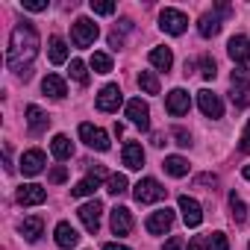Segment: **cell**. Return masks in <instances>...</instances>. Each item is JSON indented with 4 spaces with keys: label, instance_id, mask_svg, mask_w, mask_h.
Here are the masks:
<instances>
[{
    "label": "cell",
    "instance_id": "1",
    "mask_svg": "<svg viewBox=\"0 0 250 250\" xmlns=\"http://www.w3.org/2000/svg\"><path fill=\"white\" fill-rule=\"evenodd\" d=\"M36 53H39V33H36V27H33L30 21H24V24H18V27L12 30V36H9L6 65L27 83V80L33 77L30 65H33Z\"/></svg>",
    "mask_w": 250,
    "mask_h": 250
},
{
    "label": "cell",
    "instance_id": "2",
    "mask_svg": "<svg viewBox=\"0 0 250 250\" xmlns=\"http://www.w3.org/2000/svg\"><path fill=\"white\" fill-rule=\"evenodd\" d=\"M165 194H168V188H162L159 180H153V177H145V180H139V183L133 186V197H136L142 206L159 203V200H165Z\"/></svg>",
    "mask_w": 250,
    "mask_h": 250
},
{
    "label": "cell",
    "instance_id": "3",
    "mask_svg": "<svg viewBox=\"0 0 250 250\" xmlns=\"http://www.w3.org/2000/svg\"><path fill=\"white\" fill-rule=\"evenodd\" d=\"M97 36H100V30H97V24H94L91 18H77L74 27H71V42H74V47H91V44L97 42Z\"/></svg>",
    "mask_w": 250,
    "mask_h": 250
},
{
    "label": "cell",
    "instance_id": "4",
    "mask_svg": "<svg viewBox=\"0 0 250 250\" xmlns=\"http://www.w3.org/2000/svg\"><path fill=\"white\" fill-rule=\"evenodd\" d=\"M159 27L168 33V36H183L186 33V27H188V18H186V12H180V9H162L159 12Z\"/></svg>",
    "mask_w": 250,
    "mask_h": 250
},
{
    "label": "cell",
    "instance_id": "5",
    "mask_svg": "<svg viewBox=\"0 0 250 250\" xmlns=\"http://www.w3.org/2000/svg\"><path fill=\"white\" fill-rule=\"evenodd\" d=\"M80 139L91 147V150H109V136H106V130H100V127H94V124H80Z\"/></svg>",
    "mask_w": 250,
    "mask_h": 250
},
{
    "label": "cell",
    "instance_id": "6",
    "mask_svg": "<svg viewBox=\"0 0 250 250\" xmlns=\"http://www.w3.org/2000/svg\"><path fill=\"white\" fill-rule=\"evenodd\" d=\"M77 215H80V221H83V227H85L88 232H97V229H100L103 203H100V200H88V203H83V206L77 209Z\"/></svg>",
    "mask_w": 250,
    "mask_h": 250
},
{
    "label": "cell",
    "instance_id": "7",
    "mask_svg": "<svg viewBox=\"0 0 250 250\" xmlns=\"http://www.w3.org/2000/svg\"><path fill=\"white\" fill-rule=\"evenodd\" d=\"M127 118L136 124L139 130H150V109H147V103L142 97L127 100Z\"/></svg>",
    "mask_w": 250,
    "mask_h": 250
},
{
    "label": "cell",
    "instance_id": "8",
    "mask_svg": "<svg viewBox=\"0 0 250 250\" xmlns=\"http://www.w3.org/2000/svg\"><path fill=\"white\" fill-rule=\"evenodd\" d=\"M197 106H200V112H203L206 118H224V103H221V97H218L215 91H209V88L197 91Z\"/></svg>",
    "mask_w": 250,
    "mask_h": 250
},
{
    "label": "cell",
    "instance_id": "9",
    "mask_svg": "<svg viewBox=\"0 0 250 250\" xmlns=\"http://www.w3.org/2000/svg\"><path fill=\"white\" fill-rule=\"evenodd\" d=\"M180 212H183V221H186V227H200V221H203V206L194 200V197H188V194H180Z\"/></svg>",
    "mask_w": 250,
    "mask_h": 250
},
{
    "label": "cell",
    "instance_id": "10",
    "mask_svg": "<svg viewBox=\"0 0 250 250\" xmlns=\"http://www.w3.org/2000/svg\"><path fill=\"white\" fill-rule=\"evenodd\" d=\"M145 227H147V232H150V235H165V232L174 227V212L165 206V209L153 212V215L145 221Z\"/></svg>",
    "mask_w": 250,
    "mask_h": 250
},
{
    "label": "cell",
    "instance_id": "11",
    "mask_svg": "<svg viewBox=\"0 0 250 250\" xmlns=\"http://www.w3.org/2000/svg\"><path fill=\"white\" fill-rule=\"evenodd\" d=\"M121 100H124V94H121V88L112 83V85H103L100 88V94H97V109L100 112H118V106H121Z\"/></svg>",
    "mask_w": 250,
    "mask_h": 250
},
{
    "label": "cell",
    "instance_id": "12",
    "mask_svg": "<svg viewBox=\"0 0 250 250\" xmlns=\"http://www.w3.org/2000/svg\"><path fill=\"white\" fill-rule=\"evenodd\" d=\"M188 106H191V100H188V91H186V88H174V91L165 97V109H168V115H174V118L186 115Z\"/></svg>",
    "mask_w": 250,
    "mask_h": 250
},
{
    "label": "cell",
    "instance_id": "13",
    "mask_svg": "<svg viewBox=\"0 0 250 250\" xmlns=\"http://www.w3.org/2000/svg\"><path fill=\"white\" fill-rule=\"evenodd\" d=\"M47 200V188L44 186H36V183H27L18 188V203L21 206H39Z\"/></svg>",
    "mask_w": 250,
    "mask_h": 250
},
{
    "label": "cell",
    "instance_id": "14",
    "mask_svg": "<svg viewBox=\"0 0 250 250\" xmlns=\"http://www.w3.org/2000/svg\"><path fill=\"white\" fill-rule=\"evenodd\" d=\"M112 232L115 235H130L133 232V212L127 206H115L112 209Z\"/></svg>",
    "mask_w": 250,
    "mask_h": 250
},
{
    "label": "cell",
    "instance_id": "15",
    "mask_svg": "<svg viewBox=\"0 0 250 250\" xmlns=\"http://www.w3.org/2000/svg\"><path fill=\"white\" fill-rule=\"evenodd\" d=\"M121 159H124V165H127L130 171H142V165H145V150H142V145H139V142H127V145H124Z\"/></svg>",
    "mask_w": 250,
    "mask_h": 250
},
{
    "label": "cell",
    "instance_id": "16",
    "mask_svg": "<svg viewBox=\"0 0 250 250\" xmlns=\"http://www.w3.org/2000/svg\"><path fill=\"white\" fill-rule=\"evenodd\" d=\"M44 153L42 150H27L24 156H21V171H24V177H36V174H42L44 171Z\"/></svg>",
    "mask_w": 250,
    "mask_h": 250
},
{
    "label": "cell",
    "instance_id": "17",
    "mask_svg": "<svg viewBox=\"0 0 250 250\" xmlns=\"http://www.w3.org/2000/svg\"><path fill=\"white\" fill-rule=\"evenodd\" d=\"M227 53H229V59H232V62L244 65V62L250 59V42H247L244 36H232V39H229V44H227Z\"/></svg>",
    "mask_w": 250,
    "mask_h": 250
},
{
    "label": "cell",
    "instance_id": "18",
    "mask_svg": "<svg viewBox=\"0 0 250 250\" xmlns=\"http://www.w3.org/2000/svg\"><path fill=\"white\" fill-rule=\"evenodd\" d=\"M42 91H44L47 97H53V100H62V97L68 94V85H65V80H62L59 74H47V77L42 80Z\"/></svg>",
    "mask_w": 250,
    "mask_h": 250
},
{
    "label": "cell",
    "instance_id": "19",
    "mask_svg": "<svg viewBox=\"0 0 250 250\" xmlns=\"http://www.w3.org/2000/svg\"><path fill=\"white\" fill-rule=\"evenodd\" d=\"M27 127H30L33 136H39V133H44V130L50 127V118H47L39 106H27Z\"/></svg>",
    "mask_w": 250,
    "mask_h": 250
},
{
    "label": "cell",
    "instance_id": "20",
    "mask_svg": "<svg viewBox=\"0 0 250 250\" xmlns=\"http://www.w3.org/2000/svg\"><path fill=\"white\" fill-rule=\"evenodd\" d=\"M42 229H44V221H42L39 215H30V218H24V221L18 224V232H21L27 241H39V238H42Z\"/></svg>",
    "mask_w": 250,
    "mask_h": 250
},
{
    "label": "cell",
    "instance_id": "21",
    "mask_svg": "<svg viewBox=\"0 0 250 250\" xmlns=\"http://www.w3.org/2000/svg\"><path fill=\"white\" fill-rule=\"evenodd\" d=\"M56 244L65 247V250H68V247H77V244H80V232H77L68 221H62V224H56Z\"/></svg>",
    "mask_w": 250,
    "mask_h": 250
},
{
    "label": "cell",
    "instance_id": "22",
    "mask_svg": "<svg viewBox=\"0 0 250 250\" xmlns=\"http://www.w3.org/2000/svg\"><path fill=\"white\" fill-rule=\"evenodd\" d=\"M147 59H150V65L159 68V71H171V65H174V53H171V47H153V50L147 53Z\"/></svg>",
    "mask_w": 250,
    "mask_h": 250
},
{
    "label": "cell",
    "instance_id": "23",
    "mask_svg": "<svg viewBox=\"0 0 250 250\" xmlns=\"http://www.w3.org/2000/svg\"><path fill=\"white\" fill-rule=\"evenodd\" d=\"M50 150H53V156L59 159V162H65V159H71L74 156V142L68 139V136H53V142H50Z\"/></svg>",
    "mask_w": 250,
    "mask_h": 250
},
{
    "label": "cell",
    "instance_id": "24",
    "mask_svg": "<svg viewBox=\"0 0 250 250\" xmlns=\"http://www.w3.org/2000/svg\"><path fill=\"white\" fill-rule=\"evenodd\" d=\"M47 56H50L53 65H65V62H68V44H65V39L53 36L50 44H47Z\"/></svg>",
    "mask_w": 250,
    "mask_h": 250
},
{
    "label": "cell",
    "instance_id": "25",
    "mask_svg": "<svg viewBox=\"0 0 250 250\" xmlns=\"http://www.w3.org/2000/svg\"><path fill=\"white\" fill-rule=\"evenodd\" d=\"M100 188V177H94V174H88L85 180H80L74 188H71V194L74 197H88V194H94Z\"/></svg>",
    "mask_w": 250,
    "mask_h": 250
},
{
    "label": "cell",
    "instance_id": "26",
    "mask_svg": "<svg viewBox=\"0 0 250 250\" xmlns=\"http://www.w3.org/2000/svg\"><path fill=\"white\" fill-rule=\"evenodd\" d=\"M162 168H165L171 177H186V174H188V159H183V156H165Z\"/></svg>",
    "mask_w": 250,
    "mask_h": 250
},
{
    "label": "cell",
    "instance_id": "27",
    "mask_svg": "<svg viewBox=\"0 0 250 250\" xmlns=\"http://www.w3.org/2000/svg\"><path fill=\"white\" fill-rule=\"evenodd\" d=\"M197 30H200V36H203V39H212V36H218V33H221V21H218L215 15H203V18L197 21Z\"/></svg>",
    "mask_w": 250,
    "mask_h": 250
},
{
    "label": "cell",
    "instance_id": "28",
    "mask_svg": "<svg viewBox=\"0 0 250 250\" xmlns=\"http://www.w3.org/2000/svg\"><path fill=\"white\" fill-rule=\"evenodd\" d=\"M139 85H142L145 94H159V77L153 71H142L139 74Z\"/></svg>",
    "mask_w": 250,
    "mask_h": 250
},
{
    "label": "cell",
    "instance_id": "29",
    "mask_svg": "<svg viewBox=\"0 0 250 250\" xmlns=\"http://www.w3.org/2000/svg\"><path fill=\"white\" fill-rule=\"evenodd\" d=\"M229 209H232V221H235V224H244V221H247V206H244V200H241L235 191L229 194Z\"/></svg>",
    "mask_w": 250,
    "mask_h": 250
},
{
    "label": "cell",
    "instance_id": "30",
    "mask_svg": "<svg viewBox=\"0 0 250 250\" xmlns=\"http://www.w3.org/2000/svg\"><path fill=\"white\" fill-rule=\"evenodd\" d=\"M127 188H130V183H127V177H124V174H112V177L106 180V191H109V194H115V197H118V194H124Z\"/></svg>",
    "mask_w": 250,
    "mask_h": 250
},
{
    "label": "cell",
    "instance_id": "31",
    "mask_svg": "<svg viewBox=\"0 0 250 250\" xmlns=\"http://www.w3.org/2000/svg\"><path fill=\"white\" fill-rule=\"evenodd\" d=\"M91 68H94V74H109V71H112V56L97 50V53L91 56Z\"/></svg>",
    "mask_w": 250,
    "mask_h": 250
},
{
    "label": "cell",
    "instance_id": "32",
    "mask_svg": "<svg viewBox=\"0 0 250 250\" xmlns=\"http://www.w3.org/2000/svg\"><path fill=\"white\" fill-rule=\"evenodd\" d=\"M206 250H229V238H227V232H209V238H206Z\"/></svg>",
    "mask_w": 250,
    "mask_h": 250
},
{
    "label": "cell",
    "instance_id": "33",
    "mask_svg": "<svg viewBox=\"0 0 250 250\" xmlns=\"http://www.w3.org/2000/svg\"><path fill=\"white\" fill-rule=\"evenodd\" d=\"M232 88H250V68L247 65H238L232 71Z\"/></svg>",
    "mask_w": 250,
    "mask_h": 250
},
{
    "label": "cell",
    "instance_id": "34",
    "mask_svg": "<svg viewBox=\"0 0 250 250\" xmlns=\"http://www.w3.org/2000/svg\"><path fill=\"white\" fill-rule=\"evenodd\" d=\"M80 85H88V71H85V62H80V59H74L71 62V71H68Z\"/></svg>",
    "mask_w": 250,
    "mask_h": 250
},
{
    "label": "cell",
    "instance_id": "35",
    "mask_svg": "<svg viewBox=\"0 0 250 250\" xmlns=\"http://www.w3.org/2000/svg\"><path fill=\"white\" fill-rule=\"evenodd\" d=\"M200 74H203V80H215L218 77V65H215L212 56H200Z\"/></svg>",
    "mask_w": 250,
    "mask_h": 250
},
{
    "label": "cell",
    "instance_id": "36",
    "mask_svg": "<svg viewBox=\"0 0 250 250\" xmlns=\"http://www.w3.org/2000/svg\"><path fill=\"white\" fill-rule=\"evenodd\" d=\"M91 12L94 15H112L115 12V3H112V0H91Z\"/></svg>",
    "mask_w": 250,
    "mask_h": 250
},
{
    "label": "cell",
    "instance_id": "37",
    "mask_svg": "<svg viewBox=\"0 0 250 250\" xmlns=\"http://www.w3.org/2000/svg\"><path fill=\"white\" fill-rule=\"evenodd\" d=\"M229 97H232V103H235V106H241V109H244V106H250V88H232V91H229Z\"/></svg>",
    "mask_w": 250,
    "mask_h": 250
},
{
    "label": "cell",
    "instance_id": "38",
    "mask_svg": "<svg viewBox=\"0 0 250 250\" xmlns=\"http://www.w3.org/2000/svg\"><path fill=\"white\" fill-rule=\"evenodd\" d=\"M47 180H50L53 186H59V183H65V180H68V168H65V165H56V168H53V171L47 174Z\"/></svg>",
    "mask_w": 250,
    "mask_h": 250
},
{
    "label": "cell",
    "instance_id": "39",
    "mask_svg": "<svg viewBox=\"0 0 250 250\" xmlns=\"http://www.w3.org/2000/svg\"><path fill=\"white\" fill-rule=\"evenodd\" d=\"M21 6L27 12H44L47 9V0H21Z\"/></svg>",
    "mask_w": 250,
    "mask_h": 250
},
{
    "label": "cell",
    "instance_id": "40",
    "mask_svg": "<svg viewBox=\"0 0 250 250\" xmlns=\"http://www.w3.org/2000/svg\"><path fill=\"white\" fill-rule=\"evenodd\" d=\"M194 186H212V188H215V186H218V177H215V174H197V177H194Z\"/></svg>",
    "mask_w": 250,
    "mask_h": 250
},
{
    "label": "cell",
    "instance_id": "41",
    "mask_svg": "<svg viewBox=\"0 0 250 250\" xmlns=\"http://www.w3.org/2000/svg\"><path fill=\"white\" fill-rule=\"evenodd\" d=\"M174 139H177V145H180V147H188V145H191V136H188L186 130H180V127L174 130Z\"/></svg>",
    "mask_w": 250,
    "mask_h": 250
},
{
    "label": "cell",
    "instance_id": "42",
    "mask_svg": "<svg viewBox=\"0 0 250 250\" xmlns=\"http://www.w3.org/2000/svg\"><path fill=\"white\" fill-rule=\"evenodd\" d=\"M244 153H250V121H247V127H244V133H241V145H238Z\"/></svg>",
    "mask_w": 250,
    "mask_h": 250
},
{
    "label": "cell",
    "instance_id": "43",
    "mask_svg": "<svg viewBox=\"0 0 250 250\" xmlns=\"http://www.w3.org/2000/svg\"><path fill=\"white\" fill-rule=\"evenodd\" d=\"M186 244H183V238L180 235H174V238H168V244H165V250H183Z\"/></svg>",
    "mask_w": 250,
    "mask_h": 250
},
{
    "label": "cell",
    "instance_id": "44",
    "mask_svg": "<svg viewBox=\"0 0 250 250\" xmlns=\"http://www.w3.org/2000/svg\"><path fill=\"white\" fill-rule=\"evenodd\" d=\"M150 145H153V147H162V145H168V136H165V133H153Z\"/></svg>",
    "mask_w": 250,
    "mask_h": 250
},
{
    "label": "cell",
    "instance_id": "45",
    "mask_svg": "<svg viewBox=\"0 0 250 250\" xmlns=\"http://www.w3.org/2000/svg\"><path fill=\"white\" fill-rule=\"evenodd\" d=\"M100 250H130V247H127V244H118V241H106Z\"/></svg>",
    "mask_w": 250,
    "mask_h": 250
},
{
    "label": "cell",
    "instance_id": "46",
    "mask_svg": "<svg viewBox=\"0 0 250 250\" xmlns=\"http://www.w3.org/2000/svg\"><path fill=\"white\" fill-rule=\"evenodd\" d=\"M188 250H206V241L203 238H191L188 241Z\"/></svg>",
    "mask_w": 250,
    "mask_h": 250
},
{
    "label": "cell",
    "instance_id": "47",
    "mask_svg": "<svg viewBox=\"0 0 250 250\" xmlns=\"http://www.w3.org/2000/svg\"><path fill=\"white\" fill-rule=\"evenodd\" d=\"M109 44H112V47H115V50H118V47H121V44H124V39H121V36H118V33H112V36H109Z\"/></svg>",
    "mask_w": 250,
    "mask_h": 250
},
{
    "label": "cell",
    "instance_id": "48",
    "mask_svg": "<svg viewBox=\"0 0 250 250\" xmlns=\"http://www.w3.org/2000/svg\"><path fill=\"white\" fill-rule=\"evenodd\" d=\"M241 174H244V180L250 183V165H244V168H241Z\"/></svg>",
    "mask_w": 250,
    "mask_h": 250
},
{
    "label": "cell",
    "instance_id": "49",
    "mask_svg": "<svg viewBox=\"0 0 250 250\" xmlns=\"http://www.w3.org/2000/svg\"><path fill=\"white\" fill-rule=\"evenodd\" d=\"M247 250H250V244H247Z\"/></svg>",
    "mask_w": 250,
    "mask_h": 250
}]
</instances>
